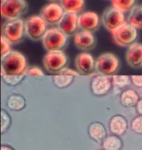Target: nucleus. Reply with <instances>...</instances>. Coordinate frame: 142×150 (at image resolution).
<instances>
[{
	"instance_id": "f257e3e1",
	"label": "nucleus",
	"mask_w": 142,
	"mask_h": 150,
	"mask_svg": "<svg viewBox=\"0 0 142 150\" xmlns=\"http://www.w3.org/2000/svg\"><path fill=\"white\" fill-rule=\"evenodd\" d=\"M27 69L26 57L20 52L11 50L1 57L0 75L2 77L24 76Z\"/></svg>"
},
{
	"instance_id": "f03ea898",
	"label": "nucleus",
	"mask_w": 142,
	"mask_h": 150,
	"mask_svg": "<svg viewBox=\"0 0 142 150\" xmlns=\"http://www.w3.org/2000/svg\"><path fill=\"white\" fill-rule=\"evenodd\" d=\"M27 9L26 0H2L0 8V16L5 21L16 19Z\"/></svg>"
},
{
	"instance_id": "7ed1b4c3",
	"label": "nucleus",
	"mask_w": 142,
	"mask_h": 150,
	"mask_svg": "<svg viewBox=\"0 0 142 150\" xmlns=\"http://www.w3.org/2000/svg\"><path fill=\"white\" fill-rule=\"evenodd\" d=\"M41 40L43 47L47 52L61 50L66 44L67 35L58 27H52L46 30Z\"/></svg>"
},
{
	"instance_id": "20e7f679",
	"label": "nucleus",
	"mask_w": 142,
	"mask_h": 150,
	"mask_svg": "<svg viewBox=\"0 0 142 150\" xmlns=\"http://www.w3.org/2000/svg\"><path fill=\"white\" fill-rule=\"evenodd\" d=\"M47 25L40 15L31 16L24 21V34L32 41L41 40L47 30Z\"/></svg>"
},
{
	"instance_id": "39448f33",
	"label": "nucleus",
	"mask_w": 142,
	"mask_h": 150,
	"mask_svg": "<svg viewBox=\"0 0 142 150\" xmlns=\"http://www.w3.org/2000/svg\"><path fill=\"white\" fill-rule=\"evenodd\" d=\"M119 68V60L111 52H105L98 56L95 61V71L104 76L113 75Z\"/></svg>"
},
{
	"instance_id": "423d86ee",
	"label": "nucleus",
	"mask_w": 142,
	"mask_h": 150,
	"mask_svg": "<svg viewBox=\"0 0 142 150\" xmlns=\"http://www.w3.org/2000/svg\"><path fill=\"white\" fill-rule=\"evenodd\" d=\"M67 57L62 50L49 51L43 57V66L47 72L50 74H58L65 67Z\"/></svg>"
},
{
	"instance_id": "0eeeda50",
	"label": "nucleus",
	"mask_w": 142,
	"mask_h": 150,
	"mask_svg": "<svg viewBox=\"0 0 142 150\" xmlns=\"http://www.w3.org/2000/svg\"><path fill=\"white\" fill-rule=\"evenodd\" d=\"M24 21L21 18L7 21L3 23V36L11 44H16L22 39L24 35Z\"/></svg>"
},
{
	"instance_id": "6e6552de",
	"label": "nucleus",
	"mask_w": 142,
	"mask_h": 150,
	"mask_svg": "<svg viewBox=\"0 0 142 150\" xmlns=\"http://www.w3.org/2000/svg\"><path fill=\"white\" fill-rule=\"evenodd\" d=\"M112 33L114 42L119 47H129L137 38V30L129 24H123L114 30Z\"/></svg>"
},
{
	"instance_id": "1a4fd4ad",
	"label": "nucleus",
	"mask_w": 142,
	"mask_h": 150,
	"mask_svg": "<svg viewBox=\"0 0 142 150\" xmlns=\"http://www.w3.org/2000/svg\"><path fill=\"white\" fill-rule=\"evenodd\" d=\"M101 21L106 30L110 33H113L117 28L127 23L124 13L113 7L107 8L104 11L101 16Z\"/></svg>"
},
{
	"instance_id": "9d476101",
	"label": "nucleus",
	"mask_w": 142,
	"mask_h": 150,
	"mask_svg": "<svg viewBox=\"0 0 142 150\" xmlns=\"http://www.w3.org/2000/svg\"><path fill=\"white\" fill-rule=\"evenodd\" d=\"M65 11L60 4L53 2L44 5L39 15L47 24H56L60 21Z\"/></svg>"
},
{
	"instance_id": "9b49d317",
	"label": "nucleus",
	"mask_w": 142,
	"mask_h": 150,
	"mask_svg": "<svg viewBox=\"0 0 142 150\" xmlns=\"http://www.w3.org/2000/svg\"><path fill=\"white\" fill-rule=\"evenodd\" d=\"M100 17L94 11H86L78 16V27L82 30L94 32L98 28Z\"/></svg>"
},
{
	"instance_id": "f8f14e48",
	"label": "nucleus",
	"mask_w": 142,
	"mask_h": 150,
	"mask_svg": "<svg viewBox=\"0 0 142 150\" xmlns=\"http://www.w3.org/2000/svg\"><path fill=\"white\" fill-rule=\"evenodd\" d=\"M76 71L79 74L88 75L95 70V60L91 54L82 52L76 56L75 59Z\"/></svg>"
},
{
	"instance_id": "ddd939ff",
	"label": "nucleus",
	"mask_w": 142,
	"mask_h": 150,
	"mask_svg": "<svg viewBox=\"0 0 142 150\" xmlns=\"http://www.w3.org/2000/svg\"><path fill=\"white\" fill-rule=\"evenodd\" d=\"M78 14L65 12L60 21L58 22V28L67 35L74 34L78 27Z\"/></svg>"
},
{
	"instance_id": "4468645a",
	"label": "nucleus",
	"mask_w": 142,
	"mask_h": 150,
	"mask_svg": "<svg viewBox=\"0 0 142 150\" xmlns=\"http://www.w3.org/2000/svg\"><path fill=\"white\" fill-rule=\"evenodd\" d=\"M74 44L78 49L83 51H89L95 45V38L92 32L82 30L75 34Z\"/></svg>"
},
{
	"instance_id": "2eb2a0df",
	"label": "nucleus",
	"mask_w": 142,
	"mask_h": 150,
	"mask_svg": "<svg viewBox=\"0 0 142 150\" xmlns=\"http://www.w3.org/2000/svg\"><path fill=\"white\" fill-rule=\"evenodd\" d=\"M112 80L110 76L98 75L91 82V90L96 96H103L108 93L112 88Z\"/></svg>"
},
{
	"instance_id": "dca6fc26",
	"label": "nucleus",
	"mask_w": 142,
	"mask_h": 150,
	"mask_svg": "<svg viewBox=\"0 0 142 150\" xmlns=\"http://www.w3.org/2000/svg\"><path fill=\"white\" fill-rule=\"evenodd\" d=\"M126 60L130 67L137 69L142 66V44L133 43L128 47Z\"/></svg>"
},
{
	"instance_id": "f3484780",
	"label": "nucleus",
	"mask_w": 142,
	"mask_h": 150,
	"mask_svg": "<svg viewBox=\"0 0 142 150\" xmlns=\"http://www.w3.org/2000/svg\"><path fill=\"white\" fill-rule=\"evenodd\" d=\"M128 127L127 121L121 115H117L111 118L110 121V130L117 136L122 135L126 132Z\"/></svg>"
},
{
	"instance_id": "a211bd4d",
	"label": "nucleus",
	"mask_w": 142,
	"mask_h": 150,
	"mask_svg": "<svg viewBox=\"0 0 142 150\" xmlns=\"http://www.w3.org/2000/svg\"><path fill=\"white\" fill-rule=\"evenodd\" d=\"M127 23L136 28V30L142 29V6L135 5L130 11L127 17Z\"/></svg>"
},
{
	"instance_id": "6ab92c4d",
	"label": "nucleus",
	"mask_w": 142,
	"mask_h": 150,
	"mask_svg": "<svg viewBox=\"0 0 142 150\" xmlns=\"http://www.w3.org/2000/svg\"><path fill=\"white\" fill-rule=\"evenodd\" d=\"M85 0H59L65 12L79 13L85 8Z\"/></svg>"
},
{
	"instance_id": "aec40b11",
	"label": "nucleus",
	"mask_w": 142,
	"mask_h": 150,
	"mask_svg": "<svg viewBox=\"0 0 142 150\" xmlns=\"http://www.w3.org/2000/svg\"><path fill=\"white\" fill-rule=\"evenodd\" d=\"M88 132L90 136L98 143H102L107 135L105 128L102 124L99 122H94L91 124L89 127Z\"/></svg>"
},
{
	"instance_id": "412c9836",
	"label": "nucleus",
	"mask_w": 142,
	"mask_h": 150,
	"mask_svg": "<svg viewBox=\"0 0 142 150\" xmlns=\"http://www.w3.org/2000/svg\"><path fill=\"white\" fill-rule=\"evenodd\" d=\"M139 100L137 92L133 89H127L122 92L121 95V102L123 106L127 108L136 106Z\"/></svg>"
},
{
	"instance_id": "4be33fe9",
	"label": "nucleus",
	"mask_w": 142,
	"mask_h": 150,
	"mask_svg": "<svg viewBox=\"0 0 142 150\" xmlns=\"http://www.w3.org/2000/svg\"><path fill=\"white\" fill-rule=\"evenodd\" d=\"M102 146L104 150H121L122 141L117 135H110L102 141Z\"/></svg>"
},
{
	"instance_id": "5701e85b",
	"label": "nucleus",
	"mask_w": 142,
	"mask_h": 150,
	"mask_svg": "<svg viewBox=\"0 0 142 150\" xmlns=\"http://www.w3.org/2000/svg\"><path fill=\"white\" fill-rule=\"evenodd\" d=\"M7 105L9 109L12 110H21L25 106V100L20 95L13 94L8 97L7 101Z\"/></svg>"
},
{
	"instance_id": "b1692460",
	"label": "nucleus",
	"mask_w": 142,
	"mask_h": 150,
	"mask_svg": "<svg viewBox=\"0 0 142 150\" xmlns=\"http://www.w3.org/2000/svg\"><path fill=\"white\" fill-rule=\"evenodd\" d=\"M136 0H111L112 7L121 11L123 13L130 12L135 6Z\"/></svg>"
},
{
	"instance_id": "393cba45",
	"label": "nucleus",
	"mask_w": 142,
	"mask_h": 150,
	"mask_svg": "<svg viewBox=\"0 0 142 150\" xmlns=\"http://www.w3.org/2000/svg\"><path fill=\"white\" fill-rule=\"evenodd\" d=\"M73 76L70 75L62 74H57L53 77V82L54 84L59 88H65L71 84L73 80Z\"/></svg>"
},
{
	"instance_id": "a878e982",
	"label": "nucleus",
	"mask_w": 142,
	"mask_h": 150,
	"mask_svg": "<svg viewBox=\"0 0 142 150\" xmlns=\"http://www.w3.org/2000/svg\"><path fill=\"white\" fill-rule=\"evenodd\" d=\"M130 77L128 75H113L112 84L118 88H123L130 84Z\"/></svg>"
},
{
	"instance_id": "bb28decb",
	"label": "nucleus",
	"mask_w": 142,
	"mask_h": 150,
	"mask_svg": "<svg viewBox=\"0 0 142 150\" xmlns=\"http://www.w3.org/2000/svg\"><path fill=\"white\" fill-rule=\"evenodd\" d=\"M11 124V118L8 113L2 110L1 112V132L4 133L8 129Z\"/></svg>"
},
{
	"instance_id": "cd10ccee",
	"label": "nucleus",
	"mask_w": 142,
	"mask_h": 150,
	"mask_svg": "<svg viewBox=\"0 0 142 150\" xmlns=\"http://www.w3.org/2000/svg\"><path fill=\"white\" fill-rule=\"evenodd\" d=\"M11 50H13L12 44L3 36L1 41V45H0V55L1 57H3L4 55L9 53Z\"/></svg>"
},
{
	"instance_id": "c85d7f7f",
	"label": "nucleus",
	"mask_w": 142,
	"mask_h": 150,
	"mask_svg": "<svg viewBox=\"0 0 142 150\" xmlns=\"http://www.w3.org/2000/svg\"><path fill=\"white\" fill-rule=\"evenodd\" d=\"M131 128L135 132L142 135V116H137L132 121Z\"/></svg>"
},
{
	"instance_id": "c756f323",
	"label": "nucleus",
	"mask_w": 142,
	"mask_h": 150,
	"mask_svg": "<svg viewBox=\"0 0 142 150\" xmlns=\"http://www.w3.org/2000/svg\"><path fill=\"white\" fill-rule=\"evenodd\" d=\"M25 75H30V76H44V73L40 68L37 67V66H32V67L27 69Z\"/></svg>"
},
{
	"instance_id": "7c9ffc66",
	"label": "nucleus",
	"mask_w": 142,
	"mask_h": 150,
	"mask_svg": "<svg viewBox=\"0 0 142 150\" xmlns=\"http://www.w3.org/2000/svg\"><path fill=\"white\" fill-rule=\"evenodd\" d=\"M24 76H20V77H2L5 83L10 85V86H15L19 83Z\"/></svg>"
},
{
	"instance_id": "2f4dec72",
	"label": "nucleus",
	"mask_w": 142,
	"mask_h": 150,
	"mask_svg": "<svg viewBox=\"0 0 142 150\" xmlns=\"http://www.w3.org/2000/svg\"><path fill=\"white\" fill-rule=\"evenodd\" d=\"M130 80L136 87L142 88V75H132Z\"/></svg>"
},
{
	"instance_id": "473e14b6",
	"label": "nucleus",
	"mask_w": 142,
	"mask_h": 150,
	"mask_svg": "<svg viewBox=\"0 0 142 150\" xmlns=\"http://www.w3.org/2000/svg\"><path fill=\"white\" fill-rule=\"evenodd\" d=\"M58 74L70 75V76H73V77H76V76H79V75H80L77 71H76L73 70V69H68V68H64V69H62Z\"/></svg>"
},
{
	"instance_id": "72a5a7b5",
	"label": "nucleus",
	"mask_w": 142,
	"mask_h": 150,
	"mask_svg": "<svg viewBox=\"0 0 142 150\" xmlns=\"http://www.w3.org/2000/svg\"><path fill=\"white\" fill-rule=\"evenodd\" d=\"M136 106V108H137L138 112L140 114V116H142V99H139Z\"/></svg>"
},
{
	"instance_id": "f704fd0d",
	"label": "nucleus",
	"mask_w": 142,
	"mask_h": 150,
	"mask_svg": "<svg viewBox=\"0 0 142 150\" xmlns=\"http://www.w3.org/2000/svg\"><path fill=\"white\" fill-rule=\"evenodd\" d=\"M2 28H3V23H2V21L0 20V45H1V41H2V38H3Z\"/></svg>"
},
{
	"instance_id": "c9c22d12",
	"label": "nucleus",
	"mask_w": 142,
	"mask_h": 150,
	"mask_svg": "<svg viewBox=\"0 0 142 150\" xmlns=\"http://www.w3.org/2000/svg\"><path fill=\"white\" fill-rule=\"evenodd\" d=\"M1 150H14L12 147L8 145H2L1 147Z\"/></svg>"
},
{
	"instance_id": "e433bc0d",
	"label": "nucleus",
	"mask_w": 142,
	"mask_h": 150,
	"mask_svg": "<svg viewBox=\"0 0 142 150\" xmlns=\"http://www.w3.org/2000/svg\"><path fill=\"white\" fill-rule=\"evenodd\" d=\"M48 1H50V2H55V1H57V0H48Z\"/></svg>"
},
{
	"instance_id": "4c0bfd02",
	"label": "nucleus",
	"mask_w": 142,
	"mask_h": 150,
	"mask_svg": "<svg viewBox=\"0 0 142 150\" xmlns=\"http://www.w3.org/2000/svg\"><path fill=\"white\" fill-rule=\"evenodd\" d=\"M1 3H2V0H0V8H1Z\"/></svg>"
}]
</instances>
